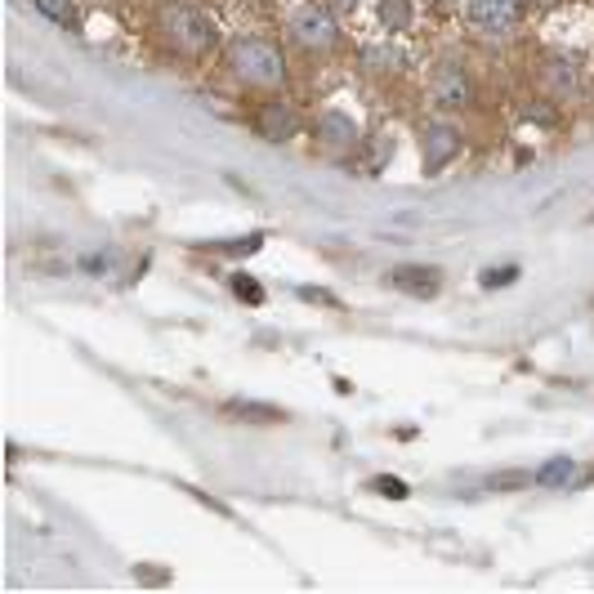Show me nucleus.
Returning a JSON list of instances; mask_svg holds the SVG:
<instances>
[{"instance_id":"18","label":"nucleus","mask_w":594,"mask_h":594,"mask_svg":"<svg viewBox=\"0 0 594 594\" xmlns=\"http://www.w3.org/2000/svg\"><path fill=\"white\" fill-rule=\"evenodd\" d=\"M519 273H523L519 264H492V268H482L478 273V282H482V291H497V287H514Z\"/></svg>"},{"instance_id":"15","label":"nucleus","mask_w":594,"mask_h":594,"mask_svg":"<svg viewBox=\"0 0 594 594\" xmlns=\"http://www.w3.org/2000/svg\"><path fill=\"white\" fill-rule=\"evenodd\" d=\"M229 416H237V420H255V424H282V420H291L282 407H273V403H229L224 407Z\"/></svg>"},{"instance_id":"16","label":"nucleus","mask_w":594,"mask_h":594,"mask_svg":"<svg viewBox=\"0 0 594 594\" xmlns=\"http://www.w3.org/2000/svg\"><path fill=\"white\" fill-rule=\"evenodd\" d=\"M264 246V233H246V237H229V242H210L214 255H229V259H242V255H255Z\"/></svg>"},{"instance_id":"17","label":"nucleus","mask_w":594,"mask_h":594,"mask_svg":"<svg viewBox=\"0 0 594 594\" xmlns=\"http://www.w3.org/2000/svg\"><path fill=\"white\" fill-rule=\"evenodd\" d=\"M366 492L385 497V501H407V497H411V488H407L403 478H394V474H375V478H366Z\"/></svg>"},{"instance_id":"11","label":"nucleus","mask_w":594,"mask_h":594,"mask_svg":"<svg viewBox=\"0 0 594 594\" xmlns=\"http://www.w3.org/2000/svg\"><path fill=\"white\" fill-rule=\"evenodd\" d=\"M358 59H362V72H371V77H398V72L407 68V54H403L394 40H385V45H366Z\"/></svg>"},{"instance_id":"10","label":"nucleus","mask_w":594,"mask_h":594,"mask_svg":"<svg viewBox=\"0 0 594 594\" xmlns=\"http://www.w3.org/2000/svg\"><path fill=\"white\" fill-rule=\"evenodd\" d=\"M313 135L317 143L327 148V152H353L362 143V130L349 113H340V107H327V113H317L313 117Z\"/></svg>"},{"instance_id":"7","label":"nucleus","mask_w":594,"mask_h":594,"mask_svg":"<svg viewBox=\"0 0 594 594\" xmlns=\"http://www.w3.org/2000/svg\"><path fill=\"white\" fill-rule=\"evenodd\" d=\"M536 81H541V94L550 103H568L581 94V63L563 49L541 54V68H536Z\"/></svg>"},{"instance_id":"22","label":"nucleus","mask_w":594,"mask_h":594,"mask_svg":"<svg viewBox=\"0 0 594 594\" xmlns=\"http://www.w3.org/2000/svg\"><path fill=\"white\" fill-rule=\"evenodd\" d=\"M353 5V0H331V10H349Z\"/></svg>"},{"instance_id":"20","label":"nucleus","mask_w":594,"mask_h":594,"mask_svg":"<svg viewBox=\"0 0 594 594\" xmlns=\"http://www.w3.org/2000/svg\"><path fill=\"white\" fill-rule=\"evenodd\" d=\"M300 300H308V304H322V308H340V300H336L331 291H322V287H300Z\"/></svg>"},{"instance_id":"19","label":"nucleus","mask_w":594,"mask_h":594,"mask_svg":"<svg viewBox=\"0 0 594 594\" xmlns=\"http://www.w3.org/2000/svg\"><path fill=\"white\" fill-rule=\"evenodd\" d=\"M233 295L242 300V304H264V287L255 282V278H246V273H233Z\"/></svg>"},{"instance_id":"5","label":"nucleus","mask_w":594,"mask_h":594,"mask_svg":"<svg viewBox=\"0 0 594 594\" xmlns=\"http://www.w3.org/2000/svg\"><path fill=\"white\" fill-rule=\"evenodd\" d=\"M523 14H527V0H465L469 27L492 40H510L523 27Z\"/></svg>"},{"instance_id":"23","label":"nucleus","mask_w":594,"mask_h":594,"mask_svg":"<svg viewBox=\"0 0 594 594\" xmlns=\"http://www.w3.org/2000/svg\"><path fill=\"white\" fill-rule=\"evenodd\" d=\"M541 5H555V0H541Z\"/></svg>"},{"instance_id":"3","label":"nucleus","mask_w":594,"mask_h":594,"mask_svg":"<svg viewBox=\"0 0 594 594\" xmlns=\"http://www.w3.org/2000/svg\"><path fill=\"white\" fill-rule=\"evenodd\" d=\"M429 98H434L439 113H469V107L478 103V85H474V72L469 63L461 59V54H443V59L434 63V72H429Z\"/></svg>"},{"instance_id":"1","label":"nucleus","mask_w":594,"mask_h":594,"mask_svg":"<svg viewBox=\"0 0 594 594\" xmlns=\"http://www.w3.org/2000/svg\"><path fill=\"white\" fill-rule=\"evenodd\" d=\"M229 72L246 85V90H282L287 85V54L264 40V36H237L224 49Z\"/></svg>"},{"instance_id":"12","label":"nucleus","mask_w":594,"mask_h":594,"mask_svg":"<svg viewBox=\"0 0 594 594\" xmlns=\"http://www.w3.org/2000/svg\"><path fill=\"white\" fill-rule=\"evenodd\" d=\"M576 474H581V465L572 456H555V461H546L541 469L532 474V482H536V488H572Z\"/></svg>"},{"instance_id":"21","label":"nucleus","mask_w":594,"mask_h":594,"mask_svg":"<svg viewBox=\"0 0 594 594\" xmlns=\"http://www.w3.org/2000/svg\"><path fill=\"white\" fill-rule=\"evenodd\" d=\"M113 264H117V255H113V251H103V255H85V259H81L85 273H107Z\"/></svg>"},{"instance_id":"8","label":"nucleus","mask_w":594,"mask_h":594,"mask_svg":"<svg viewBox=\"0 0 594 594\" xmlns=\"http://www.w3.org/2000/svg\"><path fill=\"white\" fill-rule=\"evenodd\" d=\"M251 126H255V135L268 139V143H291V139L300 135V113H295L287 98H259V103L251 107Z\"/></svg>"},{"instance_id":"14","label":"nucleus","mask_w":594,"mask_h":594,"mask_svg":"<svg viewBox=\"0 0 594 594\" xmlns=\"http://www.w3.org/2000/svg\"><path fill=\"white\" fill-rule=\"evenodd\" d=\"M375 14H381V27H385V36H403V32L416 23L411 0H381V5H375Z\"/></svg>"},{"instance_id":"4","label":"nucleus","mask_w":594,"mask_h":594,"mask_svg":"<svg viewBox=\"0 0 594 594\" xmlns=\"http://www.w3.org/2000/svg\"><path fill=\"white\" fill-rule=\"evenodd\" d=\"M291 40L308 54H336L340 49V19L331 5H300L291 14Z\"/></svg>"},{"instance_id":"9","label":"nucleus","mask_w":594,"mask_h":594,"mask_svg":"<svg viewBox=\"0 0 594 594\" xmlns=\"http://www.w3.org/2000/svg\"><path fill=\"white\" fill-rule=\"evenodd\" d=\"M385 287L411 300H434L443 291V268L434 264H394L385 273Z\"/></svg>"},{"instance_id":"2","label":"nucleus","mask_w":594,"mask_h":594,"mask_svg":"<svg viewBox=\"0 0 594 594\" xmlns=\"http://www.w3.org/2000/svg\"><path fill=\"white\" fill-rule=\"evenodd\" d=\"M152 23H156V36L175 54H184V59H201V54L214 49V23L197 5H184V0L179 5H156Z\"/></svg>"},{"instance_id":"6","label":"nucleus","mask_w":594,"mask_h":594,"mask_svg":"<svg viewBox=\"0 0 594 594\" xmlns=\"http://www.w3.org/2000/svg\"><path fill=\"white\" fill-rule=\"evenodd\" d=\"M465 152V135L452 121H429L420 130V161H424V175H443L452 161Z\"/></svg>"},{"instance_id":"13","label":"nucleus","mask_w":594,"mask_h":594,"mask_svg":"<svg viewBox=\"0 0 594 594\" xmlns=\"http://www.w3.org/2000/svg\"><path fill=\"white\" fill-rule=\"evenodd\" d=\"M32 10L40 19H49L54 27H63V32L81 27V5H77V0H32Z\"/></svg>"}]
</instances>
